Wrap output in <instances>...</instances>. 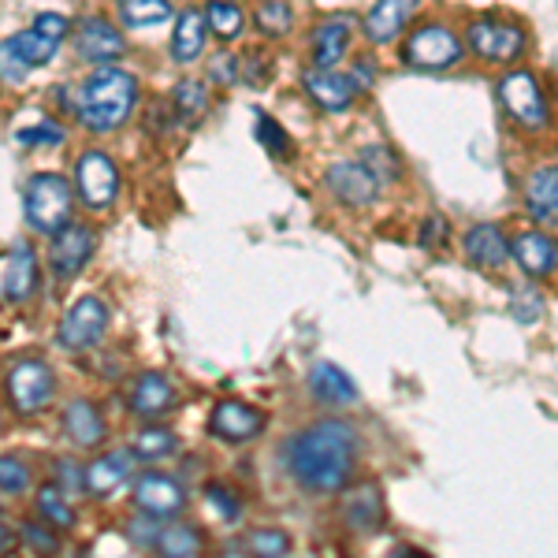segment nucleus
<instances>
[{"instance_id":"obj_41","label":"nucleus","mask_w":558,"mask_h":558,"mask_svg":"<svg viewBox=\"0 0 558 558\" xmlns=\"http://www.w3.org/2000/svg\"><path fill=\"white\" fill-rule=\"evenodd\" d=\"M365 165L373 168V172H376V179H380V183H395V179H399V160H395L391 153H387L384 146L365 149Z\"/></svg>"},{"instance_id":"obj_5","label":"nucleus","mask_w":558,"mask_h":558,"mask_svg":"<svg viewBox=\"0 0 558 558\" xmlns=\"http://www.w3.org/2000/svg\"><path fill=\"white\" fill-rule=\"evenodd\" d=\"M458 60H462V41L439 23L417 26L407 38V45H402V64L417 71H444L458 64Z\"/></svg>"},{"instance_id":"obj_27","label":"nucleus","mask_w":558,"mask_h":558,"mask_svg":"<svg viewBox=\"0 0 558 558\" xmlns=\"http://www.w3.org/2000/svg\"><path fill=\"white\" fill-rule=\"evenodd\" d=\"M134 451H112V454H101L94 465H89V492L94 495H108L116 492L123 481L131 476V465H134Z\"/></svg>"},{"instance_id":"obj_6","label":"nucleus","mask_w":558,"mask_h":558,"mask_svg":"<svg viewBox=\"0 0 558 558\" xmlns=\"http://www.w3.org/2000/svg\"><path fill=\"white\" fill-rule=\"evenodd\" d=\"M105 328H108V305L89 294V299H78L64 317H60L57 347L71 350V354H75V350H89L101 343Z\"/></svg>"},{"instance_id":"obj_2","label":"nucleus","mask_w":558,"mask_h":558,"mask_svg":"<svg viewBox=\"0 0 558 558\" xmlns=\"http://www.w3.org/2000/svg\"><path fill=\"white\" fill-rule=\"evenodd\" d=\"M134 97H138V83H134L131 71L101 64L83 86L75 89L71 112L78 116V123H83L86 131L108 134L131 116Z\"/></svg>"},{"instance_id":"obj_9","label":"nucleus","mask_w":558,"mask_h":558,"mask_svg":"<svg viewBox=\"0 0 558 558\" xmlns=\"http://www.w3.org/2000/svg\"><path fill=\"white\" fill-rule=\"evenodd\" d=\"M97 250V239L86 223H68L52 235V246H49V265H52V276L57 279H75L83 268L89 265Z\"/></svg>"},{"instance_id":"obj_1","label":"nucleus","mask_w":558,"mask_h":558,"mask_svg":"<svg viewBox=\"0 0 558 558\" xmlns=\"http://www.w3.org/2000/svg\"><path fill=\"white\" fill-rule=\"evenodd\" d=\"M287 473L305 492H339L354 473L357 462V436L343 421H317L302 428L283 447Z\"/></svg>"},{"instance_id":"obj_35","label":"nucleus","mask_w":558,"mask_h":558,"mask_svg":"<svg viewBox=\"0 0 558 558\" xmlns=\"http://www.w3.org/2000/svg\"><path fill=\"white\" fill-rule=\"evenodd\" d=\"M64 499H68L64 488H41L38 492V510L45 514V521H49V525H57V529L75 525V514H71V507Z\"/></svg>"},{"instance_id":"obj_17","label":"nucleus","mask_w":558,"mask_h":558,"mask_svg":"<svg viewBox=\"0 0 558 558\" xmlns=\"http://www.w3.org/2000/svg\"><path fill=\"white\" fill-rule=\"evenodd\" d=\"M421 0H376L365 15V34L373 45H387L402 34V26L413 20Z\"/></svg>"},{"instance_id":"obj_30","label":"nucleus","mask_w":558,"mask_h":558,"mask_svg":"<svg viewBox=\"0 0 558 558\" xmlns=\"http://www.w3.org/2000/svg\"><path fill=\"white\" fill-rule=\"evenodd\" d=\"M205 20H209V31L223 41L239 38L242 26H246L235 0H209V4H205Z\"/></svg>"},{"instance_id":"obj_39","label":"nucleus","mask_w":558,"mask_h":558,"mask_svg":"<svg viewBox=\"0 0 558 558\" xmlns=\"http://www.w3.org/2000/svg\"><path fill=\"white\" fill-rule=\"evenodd\" d=\"M57 481H60V488H64L68 495H78L83 488H89V470H83L78 462H71V458H60V462H57Z\"/></svg>"},{"instance_id":"obj_10","label":"nucleus","mask_w":558,"mask_h":558,"mask_svg":"<svg viewBox=\"0 0 558 558\" xmlns=\"http://www.w3.org/2000/svg\"><path fill=\"white\" fill-rule=\"evenodd\" d=\"M75 183H78V197H83L86 209H108L112 205L116 191H120V175H116V165L105 157V153L89 149L78 157L75 165Z\"/></svg>"},{"instance_id":"obj_34","label":"nucleus","mask_w":558,"mask_h":558,"mask_svg":"<svg viewBox=\"0 0 558 558\" xmlns=\"http://www.w3.org/2000/svg\"><path fill=\"white\" fill-rule=\"evenodd\" d=\"M175 451V436L168 428H142L134 432V454L138 458H165Z\"/></svg>"},{"instance_id":"obj_8","label":"nucleus","mask_w":558,"mask_h":558,"mask_svg":"<svg viewBox=\"0 0 558 558\" xmlns=\"http://www.w3.org/2000/svg\"><path fill=\"white\" fill-rule=\"evenodd\" d=\"M499 101L525 131H544L547 128V105L539 94L536 78L529 71H510L499 78Z\"/></svg>"},{"instance_id":"obj_21","label":"nucleus","mask_w":558,"mask_h":558,"mask_svg":"<svg viewBox=\"0 0 558 558\" xmlns=\"http://www.w3.org/2000/svg\"><path fill=\"white\" fill-rule=\"evenodd\" d=\"M465 254H470L473 265L481 268H502L510 257H514V250H510V242L502 239V231L495 228V223H476V228L465 235Z\"/></svg>"},{"instance_id":"obj_11","label":"nucleus","mask_w":558,"mask_h":558,"mask_svg":"<svg viewBox=\"0 0 558 558\" xmlns=\"http://www.w3.org/2000/svg\"><path fill=\"white\" fill-rule=\"evenodd\" d=\"M328 191L339 197L343 205H373L376 194H380V179L368 165H357V160H343V165H331L328 175H324Z\"/></svg>"},{"instance_id":"obj_36","label":"nucleus","mask_w":558,"mask_h":558,"mask_svg":"<svg viewBox=\"0 0 558 558\" xmlns=\"http://www.w3.org/2000/svg\"><path fill=\"white\" fill-rule=\"evenodd\" d=\"M254 138L272 153V157H287V153H291V138H287V131L265 112H257V120H254Z\"/></svg>"},{"instance_id":"obj_44","label":"nucleus","mask_w":558,"mask_h":558,"mask_svg":"<svg viewBox=\"0 0 558 558\" xmlns=\"http://www.w3.org/2000/svg\"><path fill=\"white\" fill-rule=\"evenodd\" d=\"M34 31H41L45 38H52V41H64L71 23L64 20V15H57V12H41L38 20H34Z\"/></svg>"},{"instance_id":"obj_45","label":"nucleus","mask_w":558,"mask_h":558,"mask_svg":"<svg viewBox=\"0 0 558 558\" xmlns=\"http://www.w3.org/2000/svg\"><path fill=\"white\" fill-rule=\"evenodd\" d=\"M209 78H213V83H220V86H228V83H235V78H242L239 71H235V57H228V52H220V57H213V64H209Z\"/></svg>"},{"instance_id":"obj_46","label":"nucleus","mask_w":558,"mask_h":558,"mask_svg":"<svg viewBox=\"0 0 558 558\" xmlns=\"http://www.w3.org/2000/svg\"><path fill=\"white\" fill-rule=\"evenodd\" d=\"M209 502H213V507L220 510V514L228 518V521H235V518H239V502L231 499V492H223V488H216V484H213V488H209Z\"/></svg>"},{"instance_id":"obj_24","label":"nucleus","mask_w":558,"mask_h":558,"mask_svg":"<svg viewBox=\"0 0 558 558\" xmlns=\"http://www.w3.org/2000/svg\"><path fill=\"white\" fill-rule=\"evenodd\" d=\"M310 391L317 395L320 402H328V407H347V402L357 399L354 380H350L343 368L331 365V362H320V365L310 368Z\"/></svg>"},{"instance_id":"obj_18","label":"nucleus","mask_w":558,"mask_h":558,"mask_svg":"<svg viewBox=\"0 0 558 558\" xmlns=\"http://www.w3.org/2000/svg\"><path fill=\"white\" fill-rule=\"evenodd\" d=\"M510 250H514V260L525 268L529 276L558 272V242L539 235V231H525V235H518L514 242H510Z\"/></svg>"},{"instance_id":"obj_16","label":"nucleus","mask_w":558,"mask_h":558,"mask_svg":"<svg viewBox=\"0 0 558 558\" xmlns=\"http://www.w3.org/2000/svg\"><path fill=\"white\" fill-rule=\"evenodd\" d=\"M305 89H310V97L324 112H343L362 86L354 83V75H339V71H331V68H310L305 71Z\"/></svg>"},{"instance_id":"obj_19","label":"nucleus","mask_w":558,"mask_h":558,"mask_svg":"<svg viewBox=\"0 0 558 558\" xmlns=\"http://www.w3.org/2000/svg\"><path fill=\"white\" fill-rule=\"evenodd\" d=\"M343 521L354 533H376L384 521V502L373 484H357L343 495Z\"/></svg>"},{"instance_id":"obj_47","label":"nucleus","mask_w":558,"mask_h":558,"mask_svg":"<svg viewBox=\"0 0 558 558\" xmlns=\"http://www.w3.org/2000/svg\"><path fill=\"white\" fill-rule=\"evenodd\" d=\"M23 78H26V64L15 57V49L4 45V83H23Z\"/></svg>"},{"instance_id":"obj_12","label":"nucleus","mask_w":558,"mask_h":558,"mask_svg":"<svg viewBox=\"0 0 558 558\" xmlns=\"http://www.w3.org/2000/svg\"><path fill=\"white\" fill-rule=\"evenodd\" d=\"M0 283H4V302L20 305L38 287V254L26 242H12L4 250V265H0Z\"/></svg>"},{"instance_id":"obj_33","label":"nucleus","mask_w":558,"mask_h":558,"mask_svg":"<svg viewBox=\"0 0 558 558\" xmlns=\"http://www.w3.org/2000/svg\"><path fill=\"white\" fill-rule=\"evenodd\" d=\"M254 23L268 38H283V34L291 31V4H287V0H260L254 8Z\"/></svg>"},{"instance_id":"obj_26","label":"nucleus","mask_w":558,"mask_h":558,"mask_svg":"<svg viewBox=\"0 0 558 558\" xmlns=\"http://www.w3.org/2000/svg\"><path fill=\"white\" fill-rule=\"evenodd\" d=\"M64 436H68L75 447H97V444L105 439V421H101V413L89 407L86 399L68 402V410H64Z\"/></svg>"},{"instance_id":"obj_7","label":"nucleus","mask_w":558,"mask_h":558,"mask_svg":"<svg viewBox=\"0 0 558 558\" xmlns=\"http://www.w3.org/2000/svg\"><path fill=\"white\" fill-rule=\"evenodd\" d=\"M465 41L484 64H510L525 52V34L514 23H499V20H473L465 31Z\"/></svg>"},{"instance_id":"obj_14","label":"nucleus","mask_w":558,"mask_h":558,"mask_svg":"<svg viewBox=\"0 0 558 558\" xmlns=\"http://www.w3.org/2000/svg\"><path fill=\"white\" fill-rule=\"evenodd\" d=\"M134 502H138V510H146L149 518H172L186 507V495L172 476L142 473L138 481H134Z\"/></svg>"},{"instance_id":"obj_4","label":"nucleus","mask_w":558,"mask_h":558,"mask_svg":"<svg viewBox=\"0 0 558 558\" xmlns=\"http://www.w3.org/2000/svg\"><path fill=\"white\" fill-rule=\"evenodd\" d=\"M52 368L38 362V357H23V362H15L8 368V402H12L15 413H23V417H34V413H41L45 407L52 402Z\"/></svg>"},{"instance_id":"obj_43","label":"nucleus","mask_w":558,"mask_h":558,"mask_svg":"<svg viewBox=\"0 0 558 558\" xmlns=\"http://www.w3.org/2000/svg\"><path fill=\"white\" fill-rule=\"evenodd\" d=\"M447 235H451V231H447V220H444V216H428V220L421 223L417 242H421L425 250H444V246H447Z\"/></svg>"},{"instance_id":"obj_37","label":"nucleus","mask_w":558,"mask_h":558,"mask_svg":"<svg viewBox=\"0 0 558 558\" xmlns=\"http://www.w3.org/2000/svg\"><path fill=\"white\" fill-rule=\"evenodd\" d=\"M15 138H20L23 146H60V142H64V131H60L52 120H41V123H34V128L15 131Z\"/></svg>"},{"instance_id":"obj_20","label":"nucleus","mask_w":558,"mask_h":558,"mask_svg":"<svg viewBox=\"0 0 558 558\" xmlns=\"http://www.w3.org/2000/svg\"><path fill=\"white\" fill-rule=\"evenodd\" d=\"M172 407H175V387L168 376H160V373L138 376V384H134V391H131V410L138 413V417H165Z\"/></svg>"},{"instance_id":"obj_13","label":"nucleus","mask_w":558,"mask_h":558,"mask_svg":"<svg viewBox=\"0 0 558 558\" xmlns=\"http://www.w3.org/2000/svg\"><path fill=\"white\" fill-rule=\"evenodd\" d=\"M75 49L89 64H112V60H120L123 52H128V41H123V34L116 31L112 23L89 15L75 31Z\"/></svg>"},{"instance_id":"obj_32","label":"nucleus","mask_w":558,"mask_h":558,"mask_svg":"<svg viewBox=\"0 0 558 558\" xmlns=\"http://www.w3.org/2000/svg\"><path fill=\"white\" fill-rule=\"evenodd\" d=\"M157 551L172 555V558H191L202 551V536H197L191 525H168V529H160V536H157Z\"/></svg>"},{"instance_id":"obj_22","label":"nucleus","mask_w":558,"mask_h":558,"mask_svg":"<svg viewBox=\"0 0 558 558\" xmlns=\"http://www.w3.org/2000/svg\"><path fill=\"white\" fill-rule=\"evenodd\" d=\"M205 34H209V20H205V12H197V8L179 12L175 34H172V60L175 64H194V60L202 57Z\"/></svg>"},{"instance_id":"obj_3","label":"nucleus","mask_w":558,"mask_h":558,"mask_svg":"<svg viewBox=\"0 0 558 558\" xmlns=\"http://www.w3.org/2000/svg\"><path fill=\"white\" fill-rule=\"evenodd\" d=\"M71 183L64 175H34L23 191V216L34 231L57 235L60 228L71 223Z\"/></svg>"},{"instance_id":"obj_48","label":"nucleus","mask_w":558,"mask_h":558,"mask_svg":"<svg viewBox=\"0 0 558 558\" xmlns=\"http://www.w3.org/2000/svg\"><path fill=\"white\" fill-rule=\"evenodd\" d=\"M23 536L31 539V547H38V551H57V536L41 533L38 525H23Z\"/></svg>"},{"instance_id":"obj_42","label":"nucleus","mask_w":558,"mask_h":558,"mask_svg":"<svg viewBox=\"0 0 558 558\" xmlns=\"http://www.w3.org/2000/svg\"><path fill=\"white\" fill-rule=\"evenodd\" d=\"M510 310H514V317L521 320V324H536L539 320V313H544V302L536 299L533 291H514V299H510Z\"/></svg>"},{"instance_id":"obj_40","label":"nucleus","mask_w":558,"mask_h":558,"mask_svg":"<svg viewBox=\"0 0 558 558\" xmlns=\"http://www.w3.org/2000/svg\"><path fill=\"white\" fill-rule=\"evenodd\" d=\"M26 484H31V476H26L23 465L15 462V458H4V462H0V492L12 499V495L26 492Z\"/></svg>"},{"instance_id":"obj_25","label":"nucleus","mask_w":558,"mask_h":558,"mask_svg":"<svg viewBox=\"0 0 558 558\" xmlns=\"http://www.w3.org/2000/svg\"><path fill=\"white\" fill-rule=\"evenodd\" d=\"M350 45V20L336 15L313 31V68H336Z\"/></svg>"},{"instance_id":"obj_29","label":"nucleus","mask_w":558,"mask_h":558,"mask_svg":"<svg viewBox=\"0 0 558 558\" xmlns=\"http://www.w3.org/2000/svg\"><path fill=\"white\" fill-rule=\"evenodd\" d=\"M120 20L134 31H146V26L172 20V4L168 0H120Z\"/></svg>"},{"instance_id":"obj_28","label":"nucleus","mask_w":558,"mask_h":558,"mask_svg":"<svg viewBox=\"0 0 558 558\" xmlns=\"http://www.w3.org/2000/svg\"><path fill=\"white\" fill-rule=\"evenodd\" d=\"M8 49H15V57L23 60L26 68H45L52 57H57V45L60 41H52V38H45L41 31H23V34H15V38H8L4 41Z\"/></svg>"},{"instance_id":"obj_38","label":"nucleus","mask_w":558,"mask_h":558,"mask_svg":"<svg viewBox=\"0 0 558 558\" xmlns=\"http://www.w3.org/2000/svg\"><path fill=\"white\" fill-rule=\"evenodd\" d=\"M246 547L254 555H265V558H276V555H287V547H291V539H287L283 533H272V529H260V533H254L246 539Z\"/></svg>"},{"instance_id":"obj_15","label":"nucleus","mask_w":558,"mask_h":558,"mask_svg":"<svg viewBox=\"0 0 558 558\" xmlns=\"http://www.w3.org/2000/svg\"><path fill=\"white\" fill-rule=\"evenodd\" d=\"M260 425H265V417L246 407V402H235V399H223L220 407L209 413V432L216 439H223V444H246V439H254Z\"/></svg>"},{"instance_id":"obj_23","label":"nucleus","mask_w":558,"mask_h":558,"mask_svg":"<svg viewBox=\"0 0 558 558\" xmlns=\"http://www.w3.org/2000/svg\"><path fill=\"white\" fill-rule=\"evenodd\" d=\"M525 205L539 223H558V168H536L525 179Z\"/></svg>"},{"instance_id":"obj_31","label":"nucleus","mask_w":558,"mask_h":558,"mask_svg":"<svg viewBox=\"0 0 558 558\" xmlns=\"http://www.w3.org/2000/svg\"><path fill=\"white\" fill-rule=\"evenodd\" d=\"M172 108H175L179 120H186V123L197 120V116L209 108V89H205L202 78H183L172 94Z\"/></svg>"}]
</instances>
